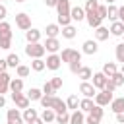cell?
<instances>
[{
  "label": "cell",
  "mask_w": 124,
  "mask_h": 124,
  "mask_svg": "<svg viewBox=\"0 0 124 124\" xmlns=\"http://www.w3.org/2000/svg\"><path fill=\"white\" fill-rule=\"evenodd\" d=\"M45 46H43V43H27V46H25V54L33 60V58H43L45 56Z\"/></svg>",
  "instance_id": "1"
},
{
  "label": "cell",
  "mask_w": 124,
  "mask_h": 124,
  "mask_svg": "<svg viewBox=\"0 0 124 124\" xmlns=\"http://www.w3.org/2000/svg\"><path fill=\"white\" fill-rule=\"evenodd\" d=\"M60 60L66 62V64H72V62H76V60H81V52L76 50V48H72V46H66V48H62V52H60Z\"/></svg>",
  "instance_id": "2"
},
{
  "label": "cell",
  "mask_w": 124,
  "mask_h": 124,
  "mask_svg": "<svg viewBox=\"0 0 124 124\" xmlns=\"http://www.w3.org/2000/svg\"><path fill=\"white\" fill-rule=\"evenodd\" d=\"M103 114H105L103 107L95 105V107L85 114V124H99V122H101V118H103Z\"/></svg>",
  "instance_id": "3"
},
{
  "label": "cell",
  "mask_w": 124,
  "mask_h": 124,
  "mask_svg": "<svg viewBox=\"0 0 124 124\" xmlns=\"http://www.w3.org/2000/svg\"><path fill=\"white\" fill-rule=\"evenodd\" d=\"M16 25H17V29H21V31H29V29H31V16L25 14V12L16 14Z\"/></svg>",
  "instance_id": "4"
},
{
  "label": "cell",
  "mask_w": 124,
  "mask_h": 124,
  "mask_svg": "<svg viewBox=\"0 0 124 124\" xmlns=\"http://www.w3.org/2000/svg\"><path fill=\"white\" fill-rule=\"evenodd\" d=\"M10 95H12V101H14L16 108L25 110V108H29V107H31V103H29V99H27V95H25V93H10Z\"/></svg>",
  "instance_id": "5"
},
{
  "label": "cell",
  "mask_w": 124,
  "mask_h": 124,
  "mask_svg": "<svg viewBox=\"0 0 124 124\" xmlns=\"http://www.w3.org/2000/svg\"><path fill=\"white\" fill-rule=\"evenodd\" d=\"M6 124H25L19 108H8L6 112Z\"/></svg>",
  "instance_id": "6"
},
{
  "label": "cell",
  "mask_w": 124,
  "mask_h": 124,
  "mask_svg": "<svg viewBox=\"0 0 124 124\" xmlns=\"http://www.w3.org/2000/svg\"><path fill=\"white\" fill-rule=\"evenodd\" d=\"M97 50H99V43H97L95 39H87V41H83V45H81V54H89V56H93V54H97Z\"/></svg>",
  "instance_id": "7"
},
{
  "label": "cell",
  "mask_w": 124,
  "mask_h": 124,
  "mask_svg": "<svg viewBox=\"0 0 124 124\" xmlns=\"http://www.w3.org/2000/svg\"><path fill=\"white\" fill-rule=\"evenodd\" d=\"M114 97H112V93H107V91H97V95L93 97V103L95 105H99V107H107V105H110V101H112Z\"/></svg>",
  "instance_id": "8"
},
{
  "label": "cell",
  "mask_w": 124,
  "mask_h": 124,
  "mask_svg": "<svg viewBox=\"0 0 124 124\" xmlns=\"http://www.w3.org/2000/svg\"><path fill=\"white\" fill-rule=\"evenodd\" d=\"M45 66H46V70H52V72H56V70L62 66L60 54H48V56H46V60H45Z\"/></svg>",
  "instance_id": "9"
},
{
  "label": "cell",
  "mask_w": 124,
  "mask_h": 124,
  "mask_svg": "<svg viewBox=\"0 0 124 124\" xmlns=\"http://www.w3.org/2000/svg\"><path fill=\"white\" fill-rule=\"evenodd\" d=\"M79 93H81L83 97H87V99H93V97L97 95V89L93 87L91 81H81V83H79Z\"/></svg>",
  "instance_id": "10"
},
{
  "label": "cell",
  "mask_w": 124,
  "mask_h": 124,
  "mask_svg": "<svg viewBox=\"0 0 124 124\" xmlns=\"http://www.w3.org/2000/svg\"><path fill=\"white\" fill-rule=\"evenodd\" d=\"M43 46H45V50H46L48 54H58V50L62 48L58 37H56V39H46V41L43 43Z\"/></svg>",
  "instance_id": "11"
},
{
  "label": "cell",
  "mask_w": 124,
  "mask_h": 124,
  "mask_svg": "<svg viewBox=\"0 0 124 124\" xmlns=\"http://www.w3.org/2000/svg\"><path fill=\"white\" fill-rule=\"evenodd\" d=\"M91 79H93V81H91V83H93V87H95L97 91H101V89L105 87V83H107V79H108V78H107L103 72H93Z\"/></svg>",
  "instance_id": "12"
},
{
  "label": "cell",
  "mask_w": 124,
  "mask_h": 124,
  "mask_svg": "<svg viewBox=\"0 0 124 124\" xmlns=\"http://www.w3.org/2000/svg\"><path fill=\"white\" fill-rule=\"evenodd\" d=\"M85 21H87V25L91 29H97L99 25H103V19L97 16V12H87L85 14Z\"/></svg>",
  "instance_id": "13"
},
{
  "label": "cell",
  "mask_w": 124,
  "mask_h": 124,
  "mask_svg": "<svg viewBox=\"0 0 124 124\" xmlns=\"http://www.w3.org/2000/svg\"><path fill=\"white\" fill-rule=\"evenodd\" d=\"M56 114H62V112H68V107H66V101H62L60 97H56L54 95V99H52V107H50Z\"/></svg>",
  "instance_id": "14"
},
{
  "label": "cell",
  "mask_w": 124,
  "mask_h": 124,
  "mask_svg": "<svg viewBox=\"0 0 124 124\" xmlns=\"http://www.w3.org/2000/svg\"><path fill=\"white\" fill-rule=\"evenodd\" d=\"M10 81H12V76L8 72L0 74V95H6L10 91Z\"/></svg>",
  "instance_id": "15"
},
{
  "label": "cell",
  "mask_w": 124,
  "mask_h": 124,
  "mask_svg": "<svg viewBox=\"0 0 124 124\" xmlns=\"http://www.w3.org/2000/svg\"><path fill=\"white\" fill-rule=\"evenodd\" d=\"M70 17H72V21H83L85 19V10L81 8V6H74L72 10H70Z\"/></svg>",
  "instance_id": "16"
},
{
  "label": "cell",
  "mask_w": 124,
  "mask_h": 124,
  "mask_svg": "<svg viewBox=\"0 0 124 124\" xmlns=\"http://www.w3.org/2000/svg\"><path fill=\"white\" fill-rule=\"evenodd\" d=\"M41 29H37V27H31L29 31H25V41L27 43H39L41 41Z\"/></svg>",
  "instance_id": "17"
},
{
  "label": "cell",
  "mask_w": 124,
  "mask_h": 124,
  "mask_svg": "<svg viewBox=\"0 0 124 124\" xmlns=\"http://www.w3.org/2000/svg\"><path fill=\"white\" fill-rule=\"evenodd\" d=\"M45 35H46V39H56L60 35V25L58 23H48L45 27Z\"/></svg>",
  "instance_id": "18"
},
{
  "label": "cell",
  "mask_w": 124,
  "mask_h": 124,
  "mask_svg": "<svg viewBox=\"0 0 124 124\" xmlns=\"http://www.w3.org/2000/svg\"><path fill=\"white\" fill-rule=\"evenodd\" d=\"M110 37V31H108V27H105V25H99L97 29H95V41L97 43H101V41H107Z\"/></svg>",
  "instance_id": "19"
},
{
  "label": "cell",
  "mask_w": 124,
  "mask_h": 124,
  "mask_svg": "<svg viewBox=\"0 0 124 124\" xmlns=\"http://www.w3.org/2000/svg\"><path fill=\"white\" fill-rule=\"evenodd\" d=\"M21 116H23V122H25V124H29V122H33L35 118H39V112H37V108L29 107V108L21 110Z\"/></svg>",
  "instance_id": "20"
},
{
  "label": "cell",
  "mask_w": 124,
  "mask_h": 124,
  "mask_svg": "<svg viewBox=\"0 0 124 124\" xmlns=\"http://www.w3.org/2000/svg\"><path fill=\"white\" fill-rule=\"evenodd\" d=\"M68 124H85V114L78 108V110H72L70 112V122Z\"/></svg>",
  "instance_id": "21"
},
{
  "label": "cell",
  "mask_w": 124,
  "mask_h": 124,
  "mask_svg": "<svg viewBox=\"0 0 124 124\" xmlns=\"http://www.w3.org/2000/svg\"><path fill=\"white\" fill-rule=\"evenodd\" d=\"M101 72H103V74H105V76H107V78L110 79V78H112V76H114V74L118 72V68H116V62H105V64H103V70H101Z\"/></svg>",
  "instance_id": "22"
},
{
  "label": "cell",
  "mask_w": 124,
  "mask_h": 124,
  "mask_svg": "<svg viewBox=\"0 0 124 124\" xmlns=\"http://www.w3.org/2000/svg\"><path fill=\"white\" fill-rule=\"evenodd\" d=\"M108 31H110V35H112V37H122V33H124V23H120V21L116 19V21H112V23H110Z\"/></svg>",
  "instance_id": "23"
},
{
  "label": "cell",
  "mask_w": 124,
  "mask_h": 124,
  "mask_svg": "<svg viewBox=\"0 0 124 124\" xmlns=\"http://www.w3.org/2000/svg\"><path fill=\"white\" fill-rule=\"evenodd\" d=\"M108 107H110V110H112L114 114L122 112V110H124V97H116V99H112Z\"/></svg>",
  "instance_id": "24"
},
{
  "label": "cell",
  "mask_w": 124,
  "mask_h": 124,
  "mask_svg": "<svg viewBox=\"0 0 124 124\" xmlns=\"http://www.w3.org/2000/svg\"><path fill=\"white\" fill-rule=\"evenodd\" d=\"M14 33H12V25L8 21H0V39H12Z\"/></svg>",
  "instance_id": "25"
},
{
  "label": "cell",
  "mask_w": 124,
  "mask_h": 124,
  "mask_svg": "<svg viewBox=\"0 0 124 124\" xmlns=\"http://www.w3.org/2000/svg\"><path fill=\"white\" fill-rule=\"evenodd\" d=\"M60 35H62L64 39H74V37L78 35V29L70 23V25H66V27H60Z\"/></svg>",
  "instance_id": "26"
},
{
  "label": "cell",
  "mask_w": 124,
  "mask_h": 124,
  "mask_svg": "<svg viewBox=\"0 0 124 124\" xmlns=\"http://www.w3.org/2000/svg\"><path fill=\"white\" fill-rule=\"evenodd\" d=\"M54 116H56V112H54L52 108H43V112L39 114V118H41L45 124H50V122H54Z\"/></svg>",
  "instance_id": "27"
},
{
  "label": "cell",
  "mask_w": 124,
  "mask_h": 124,
  "mask_svg": "<svg viewBox=\"0 0 124 124\" xmlns=\"http://www.w3.org/2000/svg\"><path fill=\"white\" fill-rule=\"evenodd\" d=\"M10 91H12V93H21V91H23V79H21V78H12V81H10Z\"/></svg>",
  "instance_id": "28"
},
{
  "label": "cell",
  "mask_w": 124,
  "mask_h": 124,
  "mask_svg": "<svg viewBox=\"0 0 124 124\" xmlns=\"http://www.w3.org/2000/svg\"><path fill=\"white\" fill-rule=\"evenodd\" d=\"M95 107V103H93V99H87V97H83V99H79V110L83 112V114H87L91 108Z\"/></svg>",
  "instance_id": "29"
},
{
  "label": "cell",
  "mask_w": 124,
  "mask_h": 124,
  "mask_svg": "<svg viewBox=\"0 0 124 124\" xmlns=\"http://www.w3.org/2000/svg\"><path fill=\"white\" fill-rule=\"evenodd\" d=\"M91 76H93V72H91V68H89V66H81V68H79V72H78V78H79L81 81H89V79H91Z\"/></svg>",
  "instance_id": "30"
},
{
  "label": "cell",
  "mask_w": 124,
  "mask_h": 124,
  "mask_svg": "<svg viewBox=\"0 0 124 124\" xmlns=\"http://www.w3.org/2000/svg\"><path fill=\"white\" fill-rule=\"evenodd\" d=\"M25 95H27L29 103H31V101H41V97H43V91H41L39 87H31V89H29Z\"/></svg>",
  "instance_id": "31"
},
{
  "label": "cell",
  "mask_w": 124,
  "mask_h": 124,
  "mask_svg": "<svg viewBox=\"0 0 124 124\" xmlns=\"http://www.w3.org/2000/svg\"><path fill=\"white\" fill-rule=\"evenodd\" d=\"M66 107H68V110H78L79 108V97L78 95H70L66 99Z\"/></svg>",
  "instance_id": "32"
},
{
  "label": "cell",
  "mask_w": 124,
  "mask_h": 124,
  "mask_svg": "<svg viewBox=\"0 0 124 124\" xmlns=\"http://www.w3.org/2000/svg\"><path fill=\"white\" fill-rule=\"evenodd\" d=\"M29 68H31L33 72H43V70H45L46 66H45V60H43V58H33V60H31V66H29Z\"/></svg>",
  "instance_id": "33"
},
{
  "label": "cell",
  "mask_w": 124,
  "mask_h": 124,
  "mask_svg": "<svg viewBox=\"0 0 124 124\" xmlns=\"http://www.w3.org/2000/svg\"><path fill=\"white\" fill-rule=\"evenodd\" d=\"M29 74H31V68L25 66V64H19V66L16 68V78H21V79H23V78H27Z\"/></svg>",
  "instance_id": "34"
},
{
  "label": "cell",
  "mask_w": 124,
  "mask_h": 124,
  "mask_svg": "<svg viewBox=\"0 0 124 124\" xmlns=\"http://www.w3.org/2000/svg\"><path fill=\"white\" fill-rule=\"evenodd\" d=\"M6 62H8V68H17V66H19V56H17L16 52H10V54L6 56Z\"/></svg>",
  "instance_id": "35"
},
{
  "label": "cell",
  "mask_w": 124,
  "mask_h": 124,
  "mask_svg": "<svg viewBox=\"0 0 124 124\" xmlns=\"http://www.w3.org/2000/svg\"><path fill=\"white\" fill-rule=\"evenodd\" d=\"M114 56H116V62L124 64V43H118L114 46Z\"/></svg>",
  "instance_id": "36"
},
{
  "label": "cell",
  "mask_w": 124,
  "mask_h": 124,
  "mask_svg": "<svg viewBox=\"0 0 124 124\" xmlns=\"http://www.w3.org/2000/svg\"><path fill=\"white\" fill-rule=\"evenodd\" d=\"M107 17H108L110 21H116V19H118V8H116L114 4L107 6Z\"/></svg>",
  "instance_id": "37"
},
{
  "label": "cell",
  "mask_w": 124,
  "mask_h": 124,
  "mask_svg": "<svg viewBox=\"0 0 124 124\" xmlns=\"http://www.w3.org/2000/svg\"><path fill=\"white\" fill-rule=\"evenodd\" d=\"M52 99H54V95H43L39 103H41L43 108H50V107H52Z\"/></svg>",
  "instance_id": "38"
},
{
  "label": "cell",
  "mask_w": 124,
  "mask_h": 124,
  "mask_svg": "<svg viewBox=\"0 0 124 124\" xmlns=\"http://www.w3.org/2000/svg\"><path fill=\"white\" fill-rule=\"evenodd\" d=\"M97 8H99V2L97 0H85V6H83L85 14L87 12H97Z\"/></svg>",
  "instance_id": "39"
},
{
  "label": "cell",
  "mask_w": 124,
  "mask_h": 124,
  "mask_svg": "<svg viewBox=\"0 0 124 124\" xmlns=\"http://www.w3.org/2000/svg\"><path fill=\"white\" fill-rule=\"evenodd\" d=\"M70 122V112H62L54 116V124H68Z\"/></svg>",
  "instance_id": "40"
},
{
  "label": "cell",
  "mask_w": 124,
  "mask_h": 124,
  "mask_svg": "<svg viewBox=\"0 0 124 124\" xmlns=\"http://www.w3.org/2000/svg\"><path fill=\"white\" fill-rule=\"evenodd\" d=\"M110 81L114 83V87H122V85H124V76H122L120 72H116V74L110 78Z\"/></svg>",
  "instance_id": "41"
},
{
  "label": "cell",
  "mask_w": 124,
  "mask_h": 124,
  "mask_svg": "<svg viewBox=\"0 0 124 124\" xmlns=\"http://www.w3.org/2000/svg\"><path fill=\"white\" fill-rule=\"evenodd\" d=\"M41 91H43V95H54L56 91L52 89V85H50V81H45V85L41 87Z\"/></svg>",
  "instance_id": "42"
},
{
  "label": "cell",
  "mask_w": 124,
  "mask_h": 124,
  "mask_svg": "<svg viewBox=\"0 0 124 124\" xmlns=\"http://www.w3.org/2000/svg\"><path fill=\"white\" fill-rule=\"evenodd\" d=\"M81 66H83V64H81V60H76V62H72V64H70V72L78 76V72H79V68H81Z\"/></svg>",
  "instance_id": "43"
},
{
  "label": "cell",
  "mask_w": 124,
  "mask_h": 124,
  "mask_svg": "<svg viewBox=\"0 0 124 124\" xmlns=\"http://www.w3.org/2000/svg\"><path fill=\"white\" fill-rule=\"evenodd\" d=\"M97 16H99L101 19H107V6H105V4H99V8H97Z\"/></svg>",
  "instance_id": "44"
},
{
  "label": "cell",
  "mask_w": 124,
  "mask_h": 124,
  "mask_svg": "<svg viewBox=\"0 0 124 124\" xmlns=\"http://www.w3.org/2000/svg\"><path fill=\"white\" fill-rule=\"evenodd\" d=\"M50 85H52L54 91H58V89L62 87V78H52V79H50Z\"/></svg>",
  "instance_id": "45"
},
{
  "label": "cell",
  "mask_w": 124,
  "mask_h": 124,
  "mask_svg": "<svg viewBox=\"0 0 124 124\" xmlns=\"http://www.w3.org/2000/svg\"><path fill=\"white\" fill-rule=\"evenodd\" d=\"M12 39H0V50H10Z\"/></svg>",
  "instance_id": "46"
},
{
  "label": "cell",
  "mask_w": 124,
  "mask_h": 124,
  "mask_svg": "<svg viewBox=\"0 0 124 124\" xmlns=\"http://www.w3.org/2000/svg\"><path fill=\"white\" fill-rule=\"evenodd\" d=\"M114 89H116V87H114V83H112L110 79H107V83H105V87H103L101 91H107V93H114Z\"/></svg>",
  "instance_id": "47"
},
{
  "label": "cell",
  "mask_w": 124,
  "mask_h": 124,
  "mask_svg": "<svg viewBox=\"0 0 124 124\" xmlns=\"http://www.w3.org/2000/svg\"><path fill=\"white\" fill-rule=\"evenodd\" d=\"M6 17H8V8L0 2V21H6Z\"/></svg>",
  "instance_id": "48"
},
{
  "label": "cell",
  "mask_w": 124,
  "mask_h": 124,
  "mask_svg": "<svg viewBox=\"0 0 124 124\" xmlns=\"http://www.w3.org/2000/svg\"><path fill=\"white\" fill-rule=\"evenodd\" d=\"M4 72H8V62H6V58H0V74H4Z\"/></svg>",
  "instance_id": "49"
},
{
  "label": "cell",
  "mask_w": 124,
  "mask_h": 124,
  "mask_svg": "<svg viewBox=\"0 0 124 124\" xmlns=\"http://www.w3.org/2000/svg\"><path fill=\"white\" fill-rule=\"evenodd\" d=\"M118 21H120V23H124V6H120V8H118Z\"/></svg>",
  "instance_id": "50"
},
{
  "label": "cell",
  "mask_w": 124,
  "mask_h": 124,
  "mask_svg": "<svg viewBox=\"0 0 124 124\" xmlns=\"http://www.w3.org/2000/svg\"><path fill=\"white\" fill-rule=\"evenodd\" d=\"M45 4H46V8H56L58 0H45Z\"/></svg>",
  "instance_id": "51"
},
{
  "label": "cell",
  "mask_w": 124,
  "mask_h": 124,
  "mask_svg": "<svg viewBox=\"0 0 124 124\" xmlns=\"http://www.w3.org/2000/svg\"><path fill=\"white\" fill-rule=\"evenodd\" d=\"M116 122H118V124H124V110L116 114Z\"/></svg>",
  "instance_id": "52"
},
{
  "label": "cell",
  "mask_w": 124,
  "mask_h": 124,
  "mask_svg": "<svg viewBox=\"0 0 124 124\" xmlns=\"http://www.w3.org/2000/svg\"><path fill=\"white\" fill-rule=\"evenodd\" d=\"M4 107H6V97L0 95V108H4Z\"/></svg>",
  "instance_id": "53"
},
{
  "label": "cell",
  "mask_w": 124,
  "mask_h": 124,
  "mask_svg": "<svg viewBox=\"0 0 124 124\" xmlns=\"http://www.w3.org/2000/svg\"><path fill=\"white\" fill-rule=\"evenodd\" d=\"M29 124H45V122H43L41 118H35V120H33V122H29Z\"/></svg>",
  "instance_id": "54"
},
{
  "label": "cell",
  "mask_w": 124,
  "mask_h": 124,
  "mask_svg": "<svg viewBox=\"0 0 124 124\" xmlns=\"http://www.w3.org/2000/svg\"><path fill=\"white\" fill-rule=\"evenodd\" d=\"M105 2H107V6H110V4H114L116 0H105Z\"/></svg>",
  "instance_id": "55"
},
{
  "label": "cell",
  "mask_w": 124,
  "mask_h": 124,
  "mask_svg": "<svg viewBox=\"0 0 124 124\" xmlns=\"http://www.w3.org/2000/svg\"><path fill=\"white\" fill-rule=\"evenodd\" d=\"M120 74H122V76H124V64H122V68H120Z\"/></svg>",
  "instance_id": "56"
},
{
  "label": "cell",
  "mask_w": 124,
  "mask_h": 124,
  "mask_svg": "<svg viewBox=\"0 0 124 124\" xmlns=\"http://www.w3.org/2000/svg\"><path fill=\"white\" fill-rule=\"evenodd\" d=\"M14 2H17V4H23V2H25V0H14Z\"/></svg>",
  "instance_id": "57"
},
{
  "label": "cell",
  "mask_w": 124,
  "mask_h": 124,
  "mask_svg": "<svg viewBox=\"0 0 124 124\" xmlns=\"http://www.w3.org/2000/svg\"><path fill=\"white\" fill-rule=\"evenodd\" d=\"M122 43H124V33H122Z\"/></svg>",
  "instance_id": "58"
},
{
  "label": "cell",
  "mask_w": 124,
  "mask_h": 124,
  "mask_svg": "<svg viewBox=\"0 0 124 124\" xmlns=\"http://www.w3.org/2000/svg\"><path fill=\"white\" fill-rule=\"evenodd\" d=\"M0 2H6V0H0Z\"/></svg>",
  "instance_id": "59"
},
{
  "label": "cell",
  "mask_w": 124,
  "mask_h": 124,
  "mask_svg": "<svg viewBox=\"0 0 124 124\" xmlns=\"http://www.w3.org/2000/svg\"><path fill=\"white\" fill-rule=\"evenodd\" d=\"M50 124H54V122H50Z\"/></svg>",
  "instance_id": "60"
}]
</instances>
